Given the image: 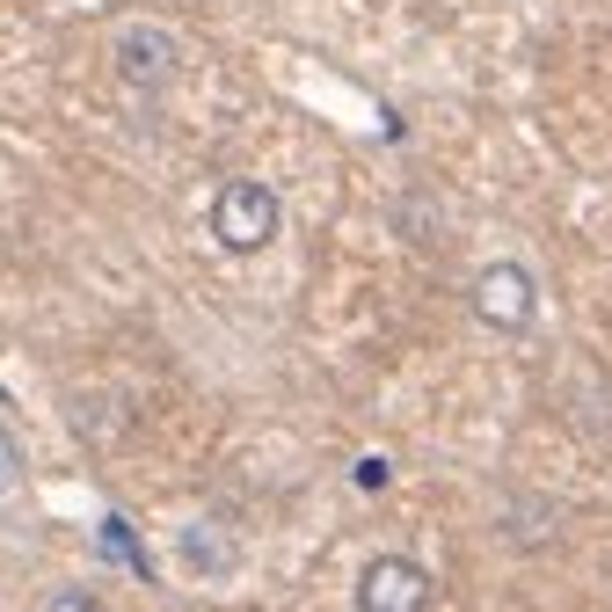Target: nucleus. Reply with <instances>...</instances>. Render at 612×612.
<instances>
[{"label": "nucleus", "mask_w": 612, "mask_h": 612, "mask_svg": "<svg viewBox=\"0 0 612 612\" xmlns=\"http://www.w3.org/2000/svg\"><path fill=\"white\" fill-rule=\"evenodd\" d=\"M277 226H285V204H277V190L263 175H226L212 190V241L226 255H263L277 241Z\"/></svg>", "instance_id": "obj_1"}, {"label": "nucleus", "mask_w": 612, "mask_h": 612, "mask_svg": "<svg viewBox=\"0 0 612 612\" xmlns=\"http://www.w3.org/2000/svg\"><path fill=\"white\" fill-rule=\"evenodd\" d=\"M466 307H474V321L496 328V336H525V328L539 321V277L517 263V255H496V263L474 270Z\"/></svg>", "instance_id": "obj_2"}, {"label": "nucleus", "mask_w": 612, "mask_h": 612, "mask_svg": "<svg viewBox=\"0 0 612 612\" xmlns=\"http://www.w3.org/2000/svg\"><path fill=\"white\" fill-rule=\"evenodd\" d=\"M358 612H430V569L416 554H372L358 569Z\"/></svg>", "instance_id": "obj_3"}, {"label": "nucleus", "mask_w": 612, "mask_h": 612, "mask_svg": "<svg viewBox=\"0 0 612 612\" xmlns=\"http://www.w3.org/2000/svg\"><path fill=\"white\" fill-rule=\"evenodd\" d=\"M110 66H117L124 88H168L183 51H175V37L161 23H124L117 45H110Z\"/></svg>", "instance_id": "obj_4"}, {"label": "nucleus", "mask_w": 612, "mask_h": 612, "mask_svg": "<svg viewBox=\"0 0 612 612\" xmlns=\"http://www.w3.org/2000/svg\"><path fill=\"white\" fill-rule=\"evenodd\" d=\"M175 554H183L190 576H234V539H226L220 525H183Z\"/></svg>", "instance_id": "obj_5"}, {"label": "nucleus", "mask_w": 612, "mask_h": 612, "mask_svg": "<svg viewBox=\"0 0 612 612\" xmlns=\"http://www.w3.org/2000/svg\"><path fill=\"white\" fill-rule=\"evenodd\" d=\"M23 489V445H15V430H0V496Z\"/></svg>", "instance_id": "obj_6"}, {"label": "nucleus", "mask_w": 612, "mask_h": 612, "mask_svg": "<svg viewBox=\"0 0 612 612\" xmlns=\"http://www.w3.org/2000/svg\"><path fill=\"white\" fill-rule=\"evenodd\" d=\"M45 612H110V605H102L96 590H80V584H74V590H59V598H51Z\"/></svg>", "instance_id": "obj_7"}, {"label": "nucleus", "mask_w": 612, "mask_h": 612, "mask_svg": "<svg viewBox=\"0 0 612 612\" xmlns=\"http://www.w3.org/2000/svg\"><path fill=\"white\" fill-rule=\"evenodd\" d=\"M387 474H394L387 460H365V466H358V489H387Z\"/></svg>", "instance_id": "obj_8"}]
</instances>
